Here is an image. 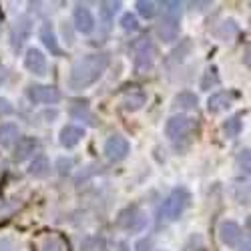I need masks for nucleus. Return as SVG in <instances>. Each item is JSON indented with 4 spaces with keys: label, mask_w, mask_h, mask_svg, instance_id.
I'll return each mask as SVG.
<instances>
[{
    "label": "nucleus",
    "mask_w": 251,
    "mask_h": 251,
    "mask_svg": "<svg viewBox=\"0 0 251 251\" xmlns=\"http://www.w3.org/2000/svg\"><path fill=\"white\" fill-rule=\"evenodd\" d=\"M215 85H219L217 69H215V67H209L207 73H205V76H203V80H201V89H203V91H209V89L215 87Z\"/></svg>",
    "instance_id": "393cba45"
},
{
    "label": "nucleus",
    "mask_w": 251,
    "mask_h": 251,
    "mask_svg": "<svg viewBox=\"0 0 251 251\" xmlns=\"http://www.w3.org/2000/svg\"><path fill=\"white\" fill-rule=\"evenodd\" d=\"M193 129H195V121L185 115H175L165 125V133L171 141H181L185 137H189L193 133Z\"/></svg>",
    "instance_id": "423d86ee"
},
{
    "label": "nucleus",
    "mask_w": 251,
    "mask_h": 251,
    "mask_svg": "<svg viewBox=\"0 0 251 251\" xmlns=\"http://www.w3.org/2000/svg\"><path fill=\"white\" fill-rule=\"evenodd\" d=\"M129 153H131V145L121 135H111L107 139V143H104V157H107L109 161H113V163L123 161Z\"/></svg>",
    "instance_id": "0eeeda50"
},
{
    "label": "nucleus",
    "mask_w": 251,
    "mask_h": 251,
    "mask_svg": "<svg viewBox=\"0 0 251 251\" xmlns=\"http://www.w3.org/2000/svg\"><path fill=\"white\" fill-rule=\"evenodd\" d=\"M4 80V71H0V82Z\"/></svg>",
    "instance_id": "473e14b6"
},
{
    "label": "nucleus",
    "mask_w": 251,
    "mask_h": 251,
    "mask_svg": "<svg viewBox=\"0 0 251 251\" xmlns=\"http://www.w3.org/2000/svg\"><path fill=\"white\" fill-rule=\"evenodd\" d=\"M73 18H75V26H76L78 32L91 34L95 30V16H93V12H91L89 6L76 4L75 6V12H73Z\"/></svg>",
    "instance_id": "9d476101"
},
{
    "label": "nucleus",
    "mask_w": 251,
    "mask_h": 251,
    "mask_svg": "<svg viewBox=\"0 0 251 251\" xmlns=\"http://www.w3.org/2000/svg\"><path fill=\"white\" fill-rule=\"evenodd\" d=\"M38 149V141L34 137H23V139H18L16 143V147H14V161H26L34 151Z\"/></svg>",
    "instance_id": "2eb2a0df"
},
{
    "label": "nucleus",
    "mask_w": 251,
    "mask_h": 251,
    "mask_svg": "<svg viewBox=\"0 0 251 251\" xmlns=\"http://www.w3.org/2000/svg\"><path fill=\"white\" fill-rule=\"evenodd\" d=\"M191 203V195L187 189H183V187H179V189H173L171 195L167 197L161 205V217L167 219V221H177L183 213L185 209L189 207Z\"/></svg>",
    "instance_id": "7ed1b4c3"
},
{
    "label": "nucleus",
    "mask_w": 251,
    "mask_h": 251,
    "mask_svg": "<svg viewBox=\"0 0 251 251\" xmlns=\"http://www.w3.org/2000/svg\"><path fill=\"white\" fill-rule=\"evenodd\" d=\"M28 173H30L32 177H36V179H45V177L50 173V163H49V159H47L45 155L36 157V159L30 163V167H28Z\"/></svg>",
    "instance_id": "aec40b11"
},
{
    "label": "nucleus",
    "mask_w": 251,
    "mask_h": 251,
    "mask_svg": "<svg viewBox=\"0 0 251 251\" xmlns=\"http://www.w3.org/2000/svg\"><path fill=\"white\" fill-rule=\"evenodd\" d=\"M12 109L8 107V100H0V113H10Z\"/></svg>",
    "instance_id": "7c9ffc66"
},
{
    "label": "nucleus",
    "mask_w": 251,
    "mask_h": 251,
    "mask_svg": "<svg viewBox=\"0 0 251 251\" xmlns=\"http://www.w3.org/2000/svg\"><path fill=\"white\" fill-rule=\"evenodd\" d=\"M151 247H153V239L151 237H143L141 241H137L135 251H151Z\"/></svg>",
    "instance_id": "c85d7f7f"
},
{
    "label": "nucleus",
    "mask_w": 251,
    "mask_h": 251,
    "mask_svg": "<svg viewBox=\"0 0 251 251\" xmlns=\"http://www.w3.org/2000/svg\"><path fill=\"white\" fill-rule=\"evenodd\" d=\"M18 141V127L14 123H4L0 125V145L4 149H10L12 145Z\"/></svg>",
    "instance_id": "6ab92c4d"
},
{
    "label": "nucleus",
    "mask_w": 251,
    "mask_h": 251,
    "mask_svg": "<svg viewBox=\"0 0 251 251\" xmlns=\"http://www.w3.org/2000/svg\"><path fill=\"white\" fill-rule=\"evenodd\" d=\"M237 99V93H231V91H221V93H215V95H211L209 97V100H207V111L209 113H221V111H225V109H229L231 107V102Z\"/></svg>",
    "instance_id": "ddd939ff"
},
{
    "label": "nucleus",
    "mask_w": 251,
    "mask_h": 251,
    "mask_svg": "<svg viewBox=\"0 0 251 251\" xmlns=\"http://www.w3.org/2000/svg\"><path fill=\"white\" fill-rule=\"evenodd\" d=\"M119 8H121V2H100V16H102V20L104 23H111L113 20V16L119 12Z\"/></svg>",
    "instance_id": "b1692460"
},
{
    "label": "nucleus",
    "mask_w": 251,
    "mask_h": 251,
    "mask_svg": "<svg viewBox=\"0 0 251 251\" xmlns=\"http://www.w3.org/2000/svg\"><path fill=\"white\" fill-rule=\"evenodd\" d=\"M147 215H145L139 207L131 205L127 209H123L117 217V227L125 229V231H143L147 227Z\"/></svg>",
    "instance_id": "39448f33"
},
{
    "label": "nucleus",
    "mask_w": 251,
    "mask_h": 251,
    "mask_svg": "<svg viewBox=\"0 0 251 251\" xmlns=\"http://www.w3.org/2000/svg\"><path fill=\"white\" fill-rule=\"evenodd\" d=\"M82 137H85V131L80 127H76V125H67V127H62V131H60V145L67 149H73L80 143Z\"/></svg>",
    "instance_id": "dca6fc26"
},
{
    "label": "nucleus",
    "mask_w": 251,
    "mask_h": 251,
    "mask_svg": "<svg viewBox=\"0 0 251 251\" xmlns=\"http://www.w3.org/2000/svg\"><path fill=\"white\" fill-rule=\"evenodd\" d=\"M145 100H147V95H145L143 91L131 89V91H127V93L123 95V107H125V111L135 113V111H139L143 107Z\"/></svg>",
    "instance_id": "f3484780"
},
{
    "label": "nucleus",
    "mask_w": 251,
    "mask_h": 251,
    "mask_svg": "<svg viewBox=\"0 0 251 251\" xmlns=\"http://www.w3.org/2000/svg\"><path fill=\"white\" fill-rule=\"evenodd\" d=\"M26 95L34 104H54L60 100L58 89L50 87V85H32V87H28Z\"/></svg>",
    "instance_id": "6e6552de"
},
{
    "label": "nucleus",
    "mask_w": 251,
    "mask_h": 251,
    "mask_svg": "<svg viewBox=\"0 0 251 251\" xmlns=\"http://www.w3.org/2000/svg\"><path fill=\"white\" fill-rule=\"evenodd\" d=\"M71 117L73 119H78V121H85V123H89V125H97V119H95V115L89 111V107L87 104H73L71 107Z\"/></svg>",
    "instance_id": "5701e85b"
},
{
    "label": "nucleus",
    "mask_w": 251,
    "mask_h": 251,
    "mask_svg": "<svg viewBox=\"0 0 251 251\" xmlns=\"http://www.w3.org/2000/svg\"><path fill=\"white\" fill-rule=\"evenodd\" d=\"M241 251H249V239H245V241H243V245H241Z\"/></svg>",
    "instance_id": "2f4dec72"
},
{
    "label": "nucleus",
    "mask_w": 251,
    "mask_h": 251,
    "mask_svg": "<svg viewBox=\"0 0 251 251\" xmlns=\"http://www.w3.org/2000/svg\"><path fill=\"white\" fill-rule=\"evenodd\" d=\"M0 251H12V243L8 239H0Z\"/></svg>",
    "instance_id": "c756f323"
},
{
    "label": "nucleus",
    "mask_w": 251,
    "mask_h": 251,
    "mask_svg": "<svg viewBox=\"0 0 251 251\" xmlns=\"http://www.w3.org/2000/svg\"><path fill=\"white\" fill-rule=\"evenodd\" d=\"M133 50H135V71L139 75L143 73H147L153 69L155 65V56H157V50H155V45L151 43V38L149 36H143L139 38L137 43L133 45Z\"/></svg>",
    "instance_id": "20e7f679"
},
{
    "label": "nucleus",
    "mask_w": 251,
    "mask_h": 251,
    "mask_svg": "<svg viewBox=\"0 0 251 251\" xmlns=\"http://www.w3.org/2000/svg\"><path fill=\"white\" fill-rule=\"evenodd\" d=\"M25 67L32 75L43 76V75H47V56L43 54V50H38V49H28L26 56H25Z\"/></svg>",
    "instance_id": "f8f14e48"
},
{
    "label": "nucleus",
    "mask_w": 251,
    "mask_h": 251,
    "mask_svg": "<svg viewBox=\"0 0 251 251\" xmlns=\"http://www.w3.org/2000/svg\"><path fill=\"white\" fill-rule=\"evenodd\" d=\"M163 14L159 20V36L163 43H173L179 36V20H181V2H171L165 0L161 4Z\"/></svg>",
    "instance_id": "f03ea898"
},
{
    "label": "nucleus",
    "mask_w": 251,
    "mask_h": 251,
    "mask_svg": "<svg viewBox=\"0 0 251 251\" xmlns=\"http://www.w3.org/2000/svg\"><path fill=\"white\" fill-rule=\"evenodd\" d=\"M135 6H137V12L143 18H153L155 16V2H151V0H139Z\"/></svg>",
    "instance_id": "a878e982"
},
{
    "label": "nucleus",
    "mask_w": 251,
    "mask_h": 251,
    "mask_svg": "<svg viewBox=\"0 0 251 251\" xmlns=\"http://www.w3.org/2000/svg\"><path fill=\"white\" fill-rule=\"evenodd\" d=\"M223 135L227 137V139H235L239 133H241V129H243V123H241V115H233V117H229L225 123H223Z\"/></svg>",
    "instance_id": "4be33fe9"
},
{
    "label": "nucleus",
    "mask_w": 251,
    "mask_h": 251,
    "mask_svg": "<svg viewBox=\"0 0 251 251\" xmlns=\"http://www.w3.org/2000/svg\"><path fill=\"white\" fill-rule=\"evenodd\" d=\"M219 239L227 247H235L241 239V229L235 221H223L219 225Z\"/></svg>",
    "instance_id": "4468645a"
},
{
    "label": "nucleus",
    "mask_w": 251,
    "mask_h": 251,
    "mask_svg": "<svg viewBox=\"0 0 251 251\" xmlns=\"http://www.w3.org/2000/svg\"><path fill=\"white\" fill-rule=\"evenodd\" d=\"M40 40H43L45 47L50 50V54H54V56H60V54H62V50H60V47H58V43H56L54 28H52L50 23H45L43 26H40Z\"/></svg>",
    "instance_id": "a211bd4d"
},
{
    "label": "nucleus",
    "mask_w": 251,
    "mask_h": 251,
    "mask_svg": "<svg viewBox=\"0 0 251 251\" xmlns=\"http://www.w3.org/2000/svg\"><path fill=\"white\" fill-rule=\"evenodd\" d=\"M107 67H109V54H87V56L78 58L71 67L69 87L73 91L89 89L102 76Z\"/></svg>",
    "instance_id": "f257e3e1"
},
{
    "label": "nucleus",
    "mask_w": 251,
    "mask_h": 251,
    "mask_svg": "<svg viewBox=\"0 0 251 251\" xmlns=\"http://www.w3.org/2000/svg\"><path fill=\"white\" fill-rule=\"evenodd\" d=\"M197 97L189 91H183L179 93L175 99H173V107L175 109H181V111H191V109H197Z\"/></svg>",
    "instance_id": "412c9836"
},
{
    "label": "nucleus",
    "mask_w": 251,
    "mask_h": 251,
    "mask_svg": "<svg viewBox=\"0 0 251 251\" xmlns=\"http://www.w3.org/2000/svg\"><path fill=\"white\" fill-rule=\"evenodd\" d=\"M239 169L245 175H249V149L241 151V155H239Z\"/></svg>",
    "instance_id": "cd10ccee"
},
{
    "label": "nucleus",
    "mask_w": 251,
    "mask_h": 251,
    "mask_svg": "<svg viewBox=\"0 0 251 251\" xmlns=\"http://www.w3.org/2000/svg\"><path fill=\"white\" fill-rule=\"evenodd\" d=\"M38 251H69V241L60 233H45L36 239Z\"/></svg>",
    "instance_id": "9b49d317"
},
{
    "label": "nucleus",
    "mask_w": 251,
    "mask_h": 251,
    "mask_svg": "<svg viewBox=\"0 0 251 251\" xmlns=\"http://www.w3.org/2000/svg\"><path fill=\"white\" fill-rule=\"evenodd\" d=\"M30 32H32V20L28 16H20L10 28V45H12V49L14 50L23 49V45L30 36Z\"/></svg>",
    "instance_id": "1a4fd4ad"
},
{
    "label": "nucleus",
    "mask_w": 251,
    "mask_h": 251,
    "mask_svg": "<svg viewBox=\"0 0 251 251\" xmlns=\"http://www.w3.org/2000/svg\"><path fill=\"white\" fill-rule=\"evenodd\" d=\"M121 26H123V30H127V32H135L139 28V20H137L135 14L127 12V14H123V18H121Z\"/></svg>",
    "instance_id": "bb28decb"
}]
</instances>
